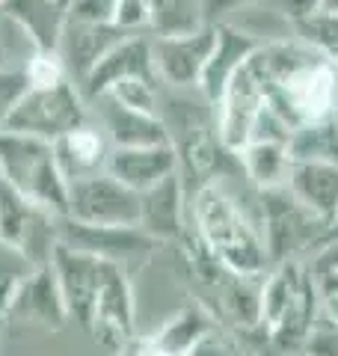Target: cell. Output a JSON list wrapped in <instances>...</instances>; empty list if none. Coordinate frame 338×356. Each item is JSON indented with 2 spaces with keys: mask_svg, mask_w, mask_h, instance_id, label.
Listing matches in <instances>:
<instances>
[{
  "mask_svg": "<svg viewBox=\"0 0 338 356\" xmlns=\"http://www.w3.org/2000/svg\"><path fill=\"white\" fill-rule=\"evenodd\" d=\"M323 9H332V13H338V0H323Z\"/></svg>",
  "mask_w": 338,
  "mask_h": 356,
  "instance_id": "36",
  "label": "cell"
},
{
  "mask_svg": "<svg viewBox=\"0 0 338 356\" xmlns=\"http://www.w3.org/2000/svg\"><path fill=\"white\" fill-rule=\"evenodd\" d=\"M107 172H113L131 191L145 193L149 187L161 184L163 178L178 172V152L172 143L157 146H131V149H110Z\"/></svg>",
  "mask_w": 338,
  "mask_h": 356,
  "instance_id": "16",
  "label": "cell"
},
{
  "mask_svg": "<svg viewBox=\"0 0 338 356\" xmlns=\"http://www.w3.org/2000/svg\"><path fill=\"white\" fill-rule=\"evenodd\" d=\"M86 330L92 332L95 341H101L107 350L119 353L128 348L131 332H134V297H131V285L119 264L113 267L107 282L101 285Z\"/></svg>",
  "mask_w": 338,
  "mask_h": 356,
  "instance_id": "12",
  "label": "cell"
},
{
  "mask_svg": "<svg viewBox=\"0 0 338 356\" xmlns=\"http://www.w3.org/2000/svg\"><path fill=\"white\" fill-rule=\"evenodd\" d=\"M267 104V92L261 77L255 74V69L246 60L234 77L225 86V92L220 95V102L214 104V116H217V134L225 149L241 152L252 137V125L261 107Z\"/></svg>",
  "mask_w": 338,
  "mask_h": 356,
  "instance_id": "9",
  "label": "cell"
},
{
  "mask_svg": "<svg viewBox=\"0 0 338 356\" xmlns=\"http://www.w3.org/2000/svg\"><path fill=\"white\" fill-rule=\"evenodd\" d=\"M214 24H217V39H214L211 57L205 63V69H202L196 89L211 104H217L220 95L225 92V86H229V81L234 77V72L252 57L255 48L261 44V39H255L252 33L241 30L238 24H232V21H214Z\"/></svg>",
  "mask_w": 338,
  "mask_h": 356,
  "instance_id": "14",
  "label": "cell"
},
{
  "mask_svg": "<svg viewBox=\"0 0 338 356\" xmlns=\"http://www.w3.org/2000/svg\"><path fill=\"white\" fill-rule=\"evenodd\" d=\"M202 3H208V0H202Z\"/></svg>",
  "mask_w": 338,
  "mask_h": 356,
  "instance_id": "38",
  "label": "cell"
},
{
  "mask_svg": "<svg viewBox=\"0 0 338 356\" xmlns=\"http://www.w3.org/2000/svg\"><path fill=\"white\" fill-rule=\"evenodd\" d=\"M107 92L134 110L161 116V81L157 77H125V81L113 83Z\"/></svg>",
  "mask_w": 338,
  "mask_h": 356,
  "instance_id": "25",
  "label": "cell"
},
{
  "mask_svg": "<svg viewBox=\"0 0 338 356\" xmlns=\"http://www.w3.org/2000/svg\"><path fill=\"white\" fill-rule=\"evenodd\" d=\"M0 178L56 217L69 214V181L54 158V143L0 131Z\"/></svg>",
  "mask_w": 338,
  "mask_h": 356,
  "instance_id": "3",
  "label": "cell"
},
{
  "mask_svg": "<svg viewBox=\"0 0 338 356\" xmlns=\"http://www.w3.org/2000/svg\"><path fill=\"white\" fill-rule=\"evenodd\" d=\"M258 0H208L205 3V13H208V21H223L225 15L238 13L243 6H252Z\"/></svg>",
  "mask_w": 338,
  "mask_h": 356,
  "instance_id": "32",
  "label": "cell"
},
{
  "mask_svg": "<svg viewBox=\"0 0 338 356\" xmlns=\"http://www.w3.org/2000/svg\"><path fill=\"white\" fill-rule=\"evenodd\" d=\"M211 330H214V318L208 312L199 309V306H187V309L178 312V315L169 318L166 324L149 339V344L169 353V356H187V350Z\"/></svg>",
  "mask_w": 338,
  "mask_h": 356,
  "instance_id": "22",
  "label": "cell"
},
{
  "mask_svg": "<svg viewBox=\"0 0 338 356\" xmlns=\"http://www.w3.org/2000/svg\"><path fill=\"white\" fill-rule=\"evenodd\" d=\"M190 217H193L196 238L205 250L238 276H264L270 267V255L261 238L258 217L250 214L220 181H205L190 196Z\"/></svg>",
  "mask_w": 338,
  "mask_h": 356,
  "instance_id": "1",
  "label": "cell"
},
{
  "mask_svg": "<svg viewBox=\"0 0 338 356\" xmlns=\"http://www.w3.org/2000/svg\"><path fill=\"white\" fill-rule=\"evenodd\" d=\"M291 27H294L297 39H303L309 48L323 54L326 60L338 57V13H332V9H318L314 15L294 21Z\"/></svg>",
  "mask_w": 338,
  "mask_h": 356,
  "instance_id": "24",
  "label": "cell"
},
{
  "mask_svg": "<svg viewBox=\"0 0 338 356\" xmlns=\"http://www.w3.org/2000/svg\"><path fill=\"white\" fill-rule=\"evenodd\" d=\"M113 24L122 33H152V6L145 0H113Z\"/></svg>",
  "mask_w": 338,
  "mask_h": 356,
  "instance_id": "27",
  "label": "cell"
},
{
  "mask_svg": "<svg viewBox=\"0 0 338 356\" xmlns=\"http://www.w3.org/2000/svg\"><path fill=\"white\" fill-rule=\"evenodd\" d=\"M24 74H27V83L33 89H42V86H56L63 81H69L65 74V65L60 60L56 51H33L30 60L24 63Z\"/></svg>",
  "mask_w": 338,
  "mask_h": 356,
  "instance_id": "26",
  "label": "cell"
},
{
  "mask_svg": "<svg viewBox=\"0 0 338 356\" xmlns=\"http://www.w3.org/2000/svg\"><path fill=\"white\" fill-rule=\"evenodd\" d=\"M69 220L101 229L140 226V193L101 170L69 181Z\"/></svg>",
  "mask_w": 338,
  "mask_h": 356,
  "instance_id": "6",
  "label": "cell"
},
{
  "mask_svg": "<svg viewBox=\"0 0 338 356\" xmlns=\"http://www.w3.org/2000/svg\"><path fill=\"white\" fill-rule=\"evenodd\" d=\"M145 3H149V6H152V13H154V9H161V6H166V3H169V0H145Z\"/></svg>",
  "mask_w": 338,
  "mask_h": 356,
  "instance_id": "35",
  "label": "cell"
},
{
  "mask_svg": "<svg viewBox=\"0 0 338 356\" xmlns=\"http://www.w3.org/2000/svg\"><path fill=\"white\" fill-rule=\"evenodd\" d=\"M89 116L95 125L104 131V137L113 149H131V146H157V143H169V131L163 119L157 113H145V110H134L122 104L119 98L110 92H101L89 98Z\"/></svg>",
  "mask_w": 338,
  "mask_h": 356,
  "instance_id": "10",
  "label": "cell"
},
{
  "mask_svg": "<svg viewBox=\"0 0 338 356\" xmlns=\"http://www.w3.org/2000/svg\"><path fill=\"white\" fill-rule=\"evenodd\" d=\"M217 24L208 21L205 27L178 36H152V63L161 86L169 89H196L202 69L211 57Z\"/></svg>",
  "mask_w": 338,
  "mask_h": 356,
  "instance_id": "8",
  "label": "cell"
},
{
  "mask_svg": "<svg viewBox=\"0 0 338 356\" xmlns=\"http://www.w3.org/2000/svg\"><path fill=\"white\" fill-rule=\"evenodd\" d=\"M27 74L21 65H0V131H3L9 113L18 104V98L27 92Z\"/></svg>",
  "mask_w": 338,
  "mask_h": 356,
  "instance_id": "28",
  "label": "cell"
},
{
  "mask_svg": "<svg viewBox=\"0 0 338 356\" xmlns=\"http://www.w3.org/2000/svg\"><path fill=\"white\" fill-rule=\"evenodd\" d=\"M258 202H261V238L270 255V264L291 261L300 250L318 247L326 238V222L318 220L306 211L288 187H270V191H258Z\"/></svg>",
  "mask_w": 338,
  "mask_h": 356,
  "instance_id": "5",
  "label": "cell"
},
{
  "mask_svg": "<svg viewBox=\"0 0 338 356\" xmlns=\"http://www.w3.org/2000/svg\"><path fill=\"white\" fill-rule=\"evenodd\" d=\"M125 36H131V33H122L116 24H89V21H77L65 15L54 51L60 54L69 81L81 89V83L98 65V60Z\"/></svg>",
  "mask_w": 338,
  "mask_h": 356,
  "instance_id": "11",
  "label": "cell"
},
{
  "mask_svg": "<svg viewBox=\"0 0 338 356\" xmlns=\"http://www.w3.org/2000/svg\"><path fill=\"white\" fill-rule=\"evenodd\" d=\"M332 119L338 122V77H335V102H332Z\"/></svg>",
  "mask_w": 338,
  "mask_h": 356,
  "instance_id": "34",
  "label": "cell"
},
{
  "mask_svg": "<svg viewBox=\"0 0 338 356\" xmlns=\"http://www.w3.org/2000/svg\"><path fill=\"white\" fill-rule=\"evenodd\" d=\"M288 152L294 161L338 163V122L332 116L303 122L291 131Z\"/></svg>",
  "mask_w": 338,
  "mask_h": 356,
  "instance_id": "23",
  "label": "cell"
},
{
  "mask_svg": "<svg viewBox=\"0 0 338 356\" xmlns=\"http://www.w3.org/2000/svg\"><path fill=\"white\" fill-rule=\"evenodd\" d=\"M125 77H157L152 63V33H131V36L113 44L98 60L95 69L86 74L81 92L89 102V98L107 92L113 83L125 81Z\"/></svg>",
  "mask_w": 338,
  "mask_h": 356,
  "instance_id": "13",
  "label": "cell"
},
{
  "mask_svg": "<svg viewBox=\"0 0 338 356\" xmlns=\"http://www.w3.org/2000/svg\"><path fill=\"white\" fill-rule=\"evenodd\" d=\"M9 315L33 321V324H42V327H63L69 321V312H65L63 291L51 261L33 267L24 276V282L15 291L13 306H9Z\"/></svg>",
  "mask_w": 338,
  "mask_h": 356,
  "instance_id": "17",
  "label": "cell"
},
{
  "mask_svg": "<svg viewBox=\"0 0 338 356\" xmlns=\"http://www.w3.org/2000/svg\"><path fill=\"white\" fill-rule=\"evenodd\" d=\"M0 9L42 51H54L65 21V0H3Z\"/></svg>",
  "mask_w": 338,
  "mask_h": 356,
  "instance_id": "20",
  "label": "cell"
},
{
  "mask_svg": "<svg viewBox=\"0 0 338 356\" xmlns=\"http://www.w3.org/2000/svg\"><path fill=\"white\" fill-rule=\"evenodd\" d=\"M321 297L306 264L297 259L273 264L261 282V324L282 350H300L321 315Z\"/></svg>",
  "mask_w": 338,
  "mask_h": 356,
  "instance_id": "2",
  "label": "cell"
},
{
  "mask_svg": "<svg viewBox=\"0 0 338 356\" xmlns=\"http://www.w3.org/2000/svg\"><path fill=\"white\" fill-rule=\"evenodd\" d=\"M83 122H89V104L83 92L72 81H63L42 89L27 86V92L18 98V104L9 113L3 131L30 134V137L54 143L56 137L69 134Z\"/></svg>",
  "mask_w": 338,
  "mask_h": 356,
  "instance_id": "4",
  "label": "cell"
},
{
  "mask_svg": "<svg viewBox=\"0 0 338 356\" xmlns=\"http://www.w3.org/2000/svg\"><path fill=\"white\" fill-rule=\"evenodd\" d=\"M187 356H238V350H234L232 341L214 327L211 332H205V336L187 350Z\"/></svg>",
  "mask_w": 338,
  "mask_h": 356,
  "instance_id": "30",
  "label": "cell"
},
{
  "mask_svg": "<svg viewBox=\"0 0 338 356\" xmlns=\"http://www.w3.org/2000/svg\"><path fill=\"white\" fill-rule=\"evenodd\" d=\"M332 63H335V69H338V57H335V60H332Z\"/></svg>",
  "mask_w": 338,
  "mask_h": 356,
  "instance_id": "37",
  "label": "cell"
},
{
  "mask_svg": "<svg viewBox=\"0 0 338 356\" xmlns=\"http://www.w3.org/2000/svg\"><path fill=\"white\" fill-rule=\"evenodd\" d=\"M134 356H169V353H163V350H157V348H152V344H149V341H145V344H143V348H140L137 353H134Z\"/></svg>",
  "mask_w": 338,
  "mask_h": 356,
  "instance_id": "33",
  "label": "cell"
},
{
  "mask_svg": "<svg viewBox=\"0 0 338 356\" xmlns=\"http://www.w3.org/2000/svg\"><path fill=\"white\" fill-rule=\"evenodd\" d=\"M243 178L250 181L255 191H270V187H285L288 172H291V158L288 143L276 140H252L238 152Z\"/></svg>",
  "mask_w": 338,
  "mask_h": 356,
  "instance_id": "21",
  "label": "cell"
},
{
  "mask_svg": "<svg viewBox=\"0 0 338 356\" xmlns=\"http://www.w3.org/2000/svg\"><path fill=\"white\" fill-rule=\"evenodd\" d=\"M276 6H279V13L294 24V21L309 18L318 13V9H323V0H276Z\"/></svg>",
  "mask_w": 338,
  "mask_h": 356,
  "instance_id": "31",
  "label": "cell"
},
{
  "mask_svg": "<svg viewBox=\"0 0 338 356\" xmlns=\"http://www.w3.org/2000/svg\"><path fill=\"white\" fill-rule=\"evenodd\" d=\"M303 356H338V324L326 318L323 312L314 321L306 344H303Z\"/></svg>",
  "mask_w": 338,
  "mask_h": 356,
  "instance_id": "29",
  "label": "cell"
},
{
  "mask_svg": "<svg viewBox=\"0 0 338 356\" xmlns=\"http://www.w3.org/2000/svg\"><path fill=\"white\" fill-rule=\"evenodd\" d=\"M285 187L303 208L312 211L326 226L335 222V217H338V163L294 161Z\"/></svg>",
  "mask_w": 338,
  "mask_h": 356,
  "instance_id": "18",
  "label": "cell"
},
{
  "mask_svg": "<svg viewBox=\"0 0 338 356\" xmlns=\"http://www.w3.org/2000/svg\"><path fill=\"white\" fill-rule=\"evenodd\" d=\"M110 143L104 137L92 116L83 125L72 128L69 134L54 140V158L60 172L65 175V181H74V178H83V175H92L107 170V158H110Z\"/></svg>",
  "mask_w": 338,
  "mask_h": 356,
  "instance_id": "19",
  "label": "cell"
},
{
  "mask_svg": "<svg viewBox=\"0 0 338 356\" xmlns=\"http://www.w3.org/2000/svg\"><path fill=\"white\" fill-rule=\"evenodd\" d=\"M184 211L187 193L182 170L163 178L161 184L140 193V229L152 241H178L184 235Z\"/></svg>",
  "mask_w": 338,
  "mask_h": 356,
  "instance_id": "15",
  "label": "cell"
},
{
  "mask_svg": "<svg viewBox=\"0 0 338 356\" xmlns=\"http://www.w3.org/2000/svg\"><path fill=\"white\" fill-rule=\"evenodd\" d=\"M335 77L338 69L332 60H314L306 69L291 74L285 83L270 89L267 104L288 122L291 128L303 125L312 119L332 116V102H335Z\"/></svg>",
  "mask_w": 338,
  "mask_h": 356,
  "instance_id": "7",
  "label": "cell"
}]
</instances>
